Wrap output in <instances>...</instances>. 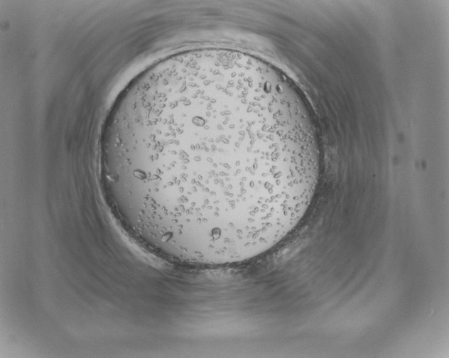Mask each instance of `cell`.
Listing matches in <instances>:
<instances>
[{
	"label": "cell",
	"instance_id": "6da1fadb",
	"mask_svg": "<svg viewBox=\"0 0 449 358\" xmlns=\"http://www.w3.org/2000/svg\"><path fill=\"white\" fill-rule=\"evenodd\" d=\"M316 129L276 67L229 50L168 58L133 80L107 118L102 189L149 249L235 264L283 241L314 197Z\"/></svg>",
	"mask_w": 449,
	"mask_h": 358
}]
</instances>
